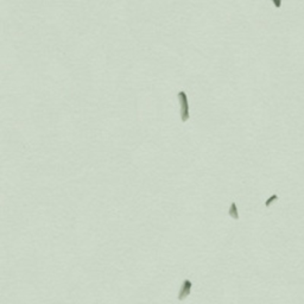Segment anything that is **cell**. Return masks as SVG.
Returning a JSON list of instances; mask_svg holds the SVG:
<instances>
[{
	"label": "cell",
	"mask_w": 304,
	"mask_h": 304,
	"mask_svg": "<svg viewBox=\"0 0 304 304\" xmlns=\"http://www.w3.org/2000/svg\"><path fill=\"white\" fill-rule=\"evenodd\" d=\"M190 291H191V282L188 280V279H186L184 283H183V286H182V289H181V292H179V295H178V299H179V300H183L186 297L189 296Z\"/></svg>",
	"instance_id": "obj_2"
},
{
	"label": "cell",
	"mask_w": 304,
	"mask_h": 304,
	"mask_svg": "<svg viewBox=\"0 0 304 304\" xmlns=\"http://www.w3.org/2000/svg\"><path fill=\"white\" fill-rule=\"evenodd\" d=\"M273 5L276 6V9H280L282 7V0H272Z\"/></svg>",
	"instance_id": "obj_3"
},
{
	"label": "cell",
	"mask_w": 304,
	"mask_h": 304,
	"mask_svg": "<svg viewBox=\"0 0 304 304\" xmlns=\"http://www.w3.org/2000/svg\"><path fill=\"white\" fill-rule=\"evenodd\" d=\"M178 98L181 101V116H182V121L186 123L189 119V106H188V99H187V94L184 92H179L178 93Z\"/></svg>",
	"instance_id": "obj_1"
}]
</instances>
